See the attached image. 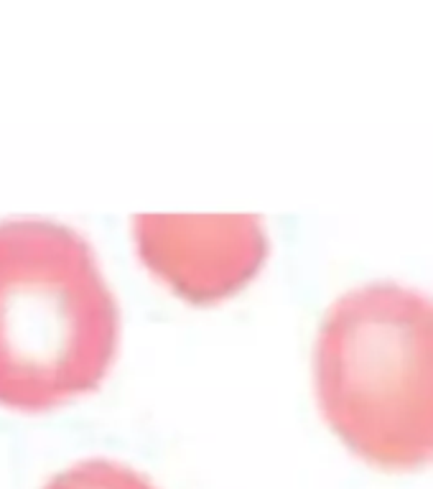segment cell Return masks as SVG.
Masks as SVG:
<instances>
[{"instance_id":"2","label":"cell","mask_w":433,"mask_h":489,"mask_svg":"<svg viewBox=\"0 0 433 489\" xmlns=\"http://www.w3.org/2000/svg\"><path fill=\"white\" fill-rule=\"evenodd\" d=\"M324 418L364 461L416 469L433 461V299L367 283L329 306L314 347Z\"/></svg>"},{"instance_id":"3","label":"cell","mask_w":433,"mask_h":489,"mask_svg":"<svg viewBox=\"0 0 433 489\" xmlns=\"http://www.w3.org/2000/svg\"><path fill=\"white\" fill-rule=\"evenodd\" d=\"M143 260L191 301L229 296L268 255V235L255 214H135Z\"/></svg>"},{"instance_id":"1","label":"cell","mask_w":433,"mask_h":489,"mask_svg":"<svg viewBox=\"0 0 433 489\" xmlns=\"http://www.w3.org/2000/svg\"><path fill=\"white\" fill-rule=\"evenodd\" d=\"M118 334V301L82 232L0 220V402L39 411L92 390Z\"/></svg>"},{"instance_id":"4","label":"cell","mask_w":433,"mask_h":489,"mask_svg":"<svg viewBox=\"0 0 433 489\" xmlns=\"http://www.w3.org/2000/svg\"><path fill=\"white\" fill-rule=\"evenodd\" d=\"M44 489H158L133 466L112 459H87L54 474Z\"/></svg>"}]
</instances>
